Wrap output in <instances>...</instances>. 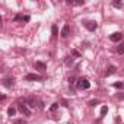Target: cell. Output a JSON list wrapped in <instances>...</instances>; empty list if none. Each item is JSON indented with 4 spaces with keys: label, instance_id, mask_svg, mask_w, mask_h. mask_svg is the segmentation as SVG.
Listing matches in <instances>:
<instances>
[{
    "label": "cell",
    "instance_id": "7402d4cb",
    "mask_svg": "<svg viewBox=\"0 0 124 124\" xmlns=\"http://www.w3.org/2000/svg\"><path fill=\"white\" fill-rule=\"evenodd\" d=\"M13 124H28V123H26V121H23V120H16Z\"/></svg>",
    "mask_w": 124,
    "mask_h": 124
},
{
    "label": "cell",
    "instance_id": "d6986e66",
    "mask_svg": "<svg viewBox=\"0 0 124 124\" xmlns=\"http://www.w3.org/2000/svg\"><path fill=\"white\" fill-rule=\"evenodd\" d=\"M107 112H108V107H107V105H104V107H102V109H101V114H102V115H105Z\"/></svg>",
    "mask_w": 124,
    "mask_h": 124
},
{
    "label": "cell",
    "instance_id": "5b68a950",
    "mask_svg": "<svg viewBox=\"0 0 124 124\" xmlns=\"http://www.w3.org/2000/svg\"><path fill=\"white\" fill-rule=\"evenodd\" d=\"M25 80H31V82H39V80H42V76H39V75H35V73H29V75H26V76H25Z\"/></svg>",
    "mask_w": 124,
    "mask_h": 124
},
{
    "label": "cell",
    "instance_id": "3957f363",
    "mask_svg": "<svg viewBox=\"0 0 124 124\" xmlns=\"http://www.w3.org/2000/svg\"><path fill=\"white\" fill-rule=\"evenodd\" d=\"M85 28H86L88 31H91V32H93V31L98 28V23H96L95 21H85Z\"/></svg>",
    "mask_w": 124,
    "mask_h": 124
},
{
    "label": "cell",
    "instance_id": "7a4b0ae2",
    "mask_svg": "<svg viewBox=\"0 0 124 124\" xmlns=\"http://www.w3.org/2000/svg\"><path fill=\"white\" fill-rule=\"evenodd\" d=\"M76 86H78L79 91H86V89L91 88V83H89V80H88L86 78H80V79H78Z\"/></svg>",
    "mask_w": 124,
    "mask_h": 124
},
{
    "label": "cell",
    "instance_id": "ffe728a7",
    "mask_svg": "<svg viewBox=\"0 0 124 124\" xmlns=\"http://www.w3.org/2000/svg\"><path fill=\"white\" fill-rule=\"evenodd\" d=\"M57 108H58V102H54V104L51 105V108H50V109H51V111H55Z\"/></svg>",
    "mask_w": 124,
    "mask_h": 124
},
{
    "label": "cell",
    "instance_id": "4fadbf2b",
    "mask_svg": "<svg viewBox=\"0 0 124 124\" xmlns=\"http://www.w3.org/2000/svg\"><path fill=\"white\" fill-rule=\"evenodd\" d=\"M75 83H76V78H75V76H70V78H69V86H70V89L75 88Z\"/></svg>",
    "mask_w": 124,
    "mask_h": 124
},
{
    "label": "cell",
    "instance_id": "30bf717a",
    "mask_svg": "<svg viewBox=\"0 0 124 124\" xmlns=\"http://www.w3.org/2000/svg\"><path fill=\"white\" fill-rule=\"evenodd\" d=\"M35 69H37V70L44 72V70L47 69V64H45V63H42V61H35Z\"/></svg>",
    "mask_w": 124,
    "mask_h": 124
},
{
    "label": "cell",
    "instance_id": "9a60e30c",
    "mask_svg": "<svg viewBox=\"0 0 124 124\" xmlns=\"http://www.w3.org/2000/svg\"><path fill=\"white\" fill-rule=\"evenodd\" d=\"M112 6L117 8V9H121V8H123V2H120V0H115V2H112Z\"/></svg>",
    "mask_w": 124,
    "mask_h": 124
},
{
    "label": "cell",
    "instance_id": "ac0fdd59",
    "mask_svg": "<svg viewBox=\"0 0 124 124\" xmlns=\"http://www.w3.org/2000/svg\"><path fill=\"white\" fill-rule=\"evenodd\" d=\"M51 34H53V37H57L58 29H57V26H55V25H53V28H51Z\"/></svg>",
    "mask_w": 124,
    "mask_h": 124
},
{
    "label": "cell",
    "instance_id": "603a6c76",
    "mask_svg": "<svg viewBox=\"0 0 124 124\" xmlns=\"http://www.w3.org/2000/svg\"><path fill=\"white\" fill-rule=\"evenodd\" d=\"M72 54H73L75 57H80V53H79V51H76V50H73V51H72Z\"/></svg>",
    "mask_w": 124,
    "mask_h": 124
},
{
    "label": "cell",
    "instance_id": "cb8c5ba5",
    "mask_svg": "<svg viewBox=\"0 0 124 124\" xmlns=\"http://www.w3.org/2000/svg\"><path fill=\"white\" fill-rule=\"evenodd\" d=\"M38 108L39 109H44V102L42 101H38Z\"/></svg>",
    "mask_w": 124,
    "mask_h": 124
},
{
    "label": "cell",
    "instance_id": "44dd1931",
    "mask_svg": "<svg viewBox=\"0 0 124 124\" xmlns=\"http://www.w3.org/2000/svg\"><path fill=\"white\" fill-rule=\"evenodd\" d=\"M98 102H99L98 99H93V101H91V102H89V105H91V107H95V105H96Z\"/></svg>",
    "mask_w": 124,
    "mask_h": 124
},
{
    "label": "cell",
    "instance_id": "9c48e42d",
    "mask_svg": "<svg viewBox=\"0 0 124 124\" xmlns=\"http://www.w3.org/2000/svg\"><path fill=\"white\" fill-rule=\"evenodd\" d=\"M69 34H70V26H69V25H64L63 29H61V37H63V38H67Z\"/></svg>",
    "mask_w": 124,
    "mask_h": 124
},
{
    "label": "cell",
    "instance_id": "2e32d148",
    "mask_svg": "<svg viewBox=\"0 0 124 124\" xmlns=\"http://www.w3.org/2000/svg\"><path fill=\"white\" fill-rule=\"evenodd\" d=\"M112 86H114L115 89H123L124 83H123V82H115V83H112Z\"/></svg>",
    "mask_w": 124,
    "mask_h": 124
},
{
    "label": "cell",
    "instance_id": "e0dca14e",
    "mask_svg": "<svg viewBox=\"0 0 124 124\" xmlns=\"http://www.w3.org/2000/svg\"><path fill=\"white\" fill-rule=\"evenodd\" d=\"M8 114H9L10 117H13V115L16 114V108H13V107H10V108L8 109Z\"/></svg>",
    "mask_w": 124,
    "mask_h": 124
},
{
    "label": "cell",
    "instance_id": "7c38bea8",
    "mask_svg": "<svg viewBox=\"0 0 124 124\" xmlns=\"http://www.w3.org/2000/svg\"><path fill=\"white\" fill-rule=\"evenodd\" d=\"M73 61H75L73 57H72V55H67V57L64 58V64H66L67 67H70V66H73Z\"/></svg>",
    "mask_w": 124,
    "mask_h": 124
},
{
    "label": "cell",
    "instance_id": "6da1fadb",
    "mask_svg": "<svg viewBox=\"0 0 124 124\" xmlns=\"http://www.w3.org/2000/svg\"><path fill=\"white\" fill-rule=\"evenodd\" d=\"M18 109H19V112H21L22 115L29 117V115H31V109H29V107H28V99L19 98V99H18Z\"/></svg>",
    "mask_w": 124,
    "mask_h": 124
},
{
    "label": "cell",
    "instance_id": "ba28073f",
    "mask_svg": "<svg viewBox=\"0 0 124 124\" xmlns=\"http://www.w3.org/2000/svg\"><path fill=\"white\" fill-rule=\"evenodd\" d=\"M115 72H117V69H115L114 66H109V67H108V69H107V70L104 72V76H105V78H108V76H111V75H114Z\"/></svg>",
    "mask_w": 124,
    "mask_h": 124
},
{
    "label": "cell",
    "instance_id": "277c9868",
    "mask_svg": "<svg viewBox=\"0 0 124 124\" xmlns=\"http://www.w3.org/2000/svg\"><path fill=\"white\" fill-rule=\"evenodd\" d=\"M3 86L5 88H8V89H10L12 86H13V83H15V79H13V76H8V78H5L3 79Z\"/></svg>",
    "mask_w": 124,
    "mask_h": 124
},
{
    "label": "cell",
    "instance_id": "8fae6325",
    "mask_svg": "<svg viewBox=\"0 0 124 124\" xmlns=\"http://www.w3.org/2000/svg\"><path fill=\"white\" fill-rule=\"evenodd\" d=\"M37 104H38V99H35L34 96L28 98V107H29V108H35V107H37Z\"/></svg>",
    "mask_w": 124,
    "mask_h": 124
},
{
    "label": "cell",
    "instance_id": "d4e9b609",
    "mask_svg": "<svg viewBox=\"0 0 124 124\" xmlns=\"http://www.w3.org/2000/svg\"><path fill=\"white\" fill-rule=\"evenodd\" d=\"M115 123H117V124H121V118H120V117H117V118H115Z\"/></svg>",
    "mask_w": 124,
    "mask_h": 124
},
{
    "label": "cell",
    "instance_id": "484cf974",
    "mask_svg": "<svg viewBox=\"0 0 124 124\" xmlns=\"http://www.w3.org/2000/svg\"><path fill=\"white\" fill-rule=\"evenodd\" d=\"M117 96H118V99H124V95H123V93H118Z\"/></svg>",
    "mask_w": 124,
    "mask_h": 124
},
{
    "label": "cell",
    "instance_id": "8992f818",
    "mask_svg": "<svg viewBox=\"0 0 124 124\" xmlns=\"http://www.w3.org/2000/svg\"><path fill=\"white\" fill-rule=\"evenodd\" d=\"M109 39H111V41H114V42L121 41V39H123V34H121V32H114V34H111V35H109Z\"/></svg>",
    "mask_w": 124,
    "mask_h": 124
},
{
    "label": "cell",
    "instance_id": "52a82bcc",
    "mask_svg": "<svg viewBox=\"0 0 124 124\" xmlns=\"http://www.w3.org/2000/svg\"><path fill=\"white\" fill-rule=\"evenodd\" d=\"M13 21H15V22H19V21L28 22V21H29V16H28V15H25V16H23V15H16V16L13 18Z\"/></svg>",
    "mask_w": 124,
    "mask_h": 124
},
{
    "label": "cell",
    "instance_id": "5bb4252c",
    "mask_svg": "<svg viewBox=\"0 0 124 124\" xmlns=\"http://www.w3.org/2000/svg\"><path fill=\"white\" fill-rule=\"evenodd\" d=\"M117 54H124V42H121L117 47Z\"/></svg>",
    "mask_w": 124,
    "mask_h": 124
}]
</instances>
